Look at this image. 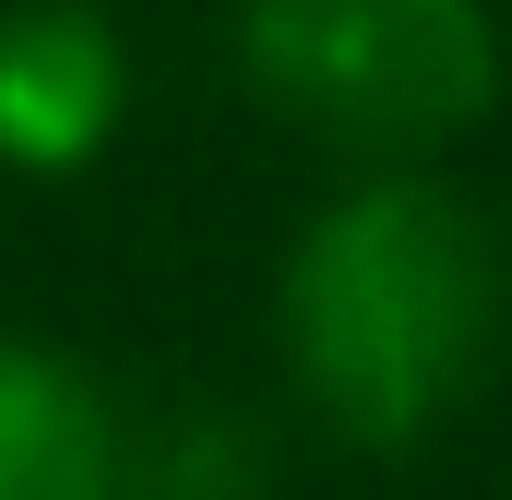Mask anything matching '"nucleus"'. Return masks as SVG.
Returning <instances> with one entry per match:
<instances>
[{"instance_id": "2", "label": "nucleus", "mask_w": 512, "mask_h": 500, "mask_svg": "<svg viewBox=\"0 0 512 500\" xmlns=\"http://www.w3.org/2000/svg\"><path fill=\"white\" fill-rule=\"evenodd\" d=\"M239 96L334 179L441 167L501 108V12L489 0H239L227 12Z\"/></svg>"}, {"instance_id": "3", "label": "nucleus", "mask_w": 512, "mask_h": 500, "mask_svg": "<svg viewBox=\"0 0 512 500\" xmlns=\"http://www.w3.org/2000/svg\"><path fill=\"white\" fill-rule=\"evenodd\" d=\"M0 500H262V429L155 405L72 334L0 322Z\"/></svg>"}, {"instance_id": "1", "label": "nucleus", "mask_w": 512, "mask_h": 500, "mask_svg": "<svg viewBox=\"0 0 512 500\" xmlns=\"http://www.w3.org/2000/svg\"><path fill=\"white\" fill-rule=\"evenodd\" d=\"M512 262L477 191L441 167L334 179L274 262V358L322 441L429 453L501 358Z\"/></svg>"}, {"instance_id": "4", "label": "nucleus", "mask_w": 512, "mask_h": 500, "mask_svg": "<svg viewBox=\"0 0 512 500\" xmlns=\"http://www.w3.org/2000/svg\"><path fill=\"white\" fill-rule=\"evenodd\" d=\"M131 120V36L96 0H0V179H84Z\"/></svg>"}]
</instances>
